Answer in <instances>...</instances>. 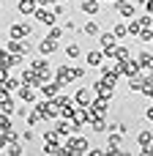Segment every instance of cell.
Masks as SVG:
<instances>
[{
	"label": "cell",
	"instance_id": "obj_45",
	"mask_svg": "<svg viewBox=\"0 0 153 156\" xmlns=\"http://www.w3.org/2000/svg\"><path fill=\"white\" fill-rule=\"evenodd\" d=\"M85 77V69L82 66H74V80H82Z\"/></svg>",
	"mask_w": 153,
	"mask_h": 156
},
{
	"label": "cell",
	"instance_id": "obj_47",
	"mask_svg": "<svg viewBox=\"0 0 153 156\" xmlns=\"http://www.w3.org/2000/svg\"><path fill=\"white\" fill-rule=\"evenodd\" d=\"M57 0H38V5H44V8H49V5H55Z\"/></svg>",
	"mask_w": 153,
	"mask_h": 156
},
{
	"label": "cell",
	"instance_id": "obj_13",
	"mask_svg": "<svg viewBox=\"0 0 153 156\" xmlns=\"http://www.w3.org/2000/svg\"><path fill=\"white\" fill-rule=\"evenodd\" d=\"M74 99H77V104H82V107H90V101L96 99V90H93V88H85V85H82V88L74 93Z\"/></svg>",
	"mask_w": 153,
	"mask_h": 156
},
{
	"label": "cell",
	"instance_id": "obj_2",
	"mask_svg": "<svg viewBox=\"0 0 153 156\" xmlns=\"http://www.w3.org/2000/svg\"><path fill=\"white\" fill-rule=\"evenodd\" d=\"M63 145H66V156H79V154H88L90 151V143L85 137H77V134H71Z\"/></svg>",
	"mask_w": 153,
	"mask_h": 156
},
{
	"label": "cell",
	"instance_id": "obj_12",
	"mask_svg": "<svg viewBox=\"0 0 153 156\" xmlns=\"http://www.w3.org/2000/svg\"><path fill=\"white\" fill-rule=\"evenodd\" d=\"M71 121H74V123H77V126L82 129L85 123H90V121H93V115H90V110H88V107H82V104H77V110H74V115H71Z\"/></svg>",
	"mask_w": 153,
	"mask_h": 156
},
{
	"label": "cell",
	"instance_id": "obj_10",
	"mask_svg": "<svg viewBox=\"0 0 153 156\" xmlns=\"http://www.w3.org/2000/svg\"><path fill=\"white\" fill-rule=\"evenodd\" d=\"M16 96H19L25 104H36V99H38L41 93H38V88H36V85H25V82H22V85H19V90H16Z\"/></svg>",
	"mask_w": 153,
	"mask_h": 156
},
{
	"label": "cell",
	"instance_id": "obj_50",
	"mask_svg": "<svg viewBox=\"0 0 153 156\" xmlns=\"http://www.w3.org/2000/svg\"><path fill=\"white\" fill-rule=\"evenodd\" d=\"M63 3H66V0H63Z\"/></svg>",
	"mask_w": 153,
	"mask_h": 156
},
{
	"label": "cell",
	"instance_id": "obj_24",
	"mask_svg": "<svg viewBox=\"0 0 153 156\" xmlns=\"http://www.w3.org/2000/svg\"><path fill=\"white\" fill-rule=\"evenodd\" d=\"M38 123H44V115H41L36 107H30V112H27V126H30V129H36Z\"/></svg>",
	"mask_w": 153,
	"mask_h": 156
},
{
	"label": "cell",
	"instance_id": "obj_28",
	"mask_svg": "<svg viewBox=\"0 0 153 156\" xmlns=\"http://www.w3.org/2000/svg\"><path fill=\"white\" fill-rule=\"evenodd\" d=\"M82 33H85V36H99V33H101V27H99V22L88 19V22L82 25Z\"/></svg>",
	"mask_w": 153,
	"mask_h": 156
},
{
	"label": "cell",
	"instance_id": "obj_41",
	"mask_svg": "<svg viewBox=\"0 0 153 156\" xmlns=\"http://www.w3.org/2000/svg\"><path fill=\"white\" fill-rule=\"evenodd\" d=\"M140 22H142V27H153V14H145V16H140Z\"/></svg>",
	"mask_w": 153,
	"mask_h": 156
},
{
	"label": "cell",
	"instance_id": "obj_37",
	"mask_svg": "<svg viewBox=\"0 0 153 156\" xmlns=\"http://www.w3.org/2000/svg\"><path fill=\"white\" fill-rule=\"evenodd\" d=\"M3 85H5V88H8L11 93H14V90H19V85H22V80H16V77H8V80H5Z\"/></svg>",
	"mask_w": 153,
	"mask_h": 156
},
{
	"label": "cell",
	"instance_id": "obj_20",
	"mask_svg": "<svg viewBox=\"0 0 153 156\" xmlns=\"http://www.w3.org/2000/svg\"><path fill=\"white\" fill-rule=\"evenodd\" d=\"M104 58H107V55H104V49H90V52L85 55V60H88L93 69H99V66L104 63Z\"/></svg>",
	"mask_w": 153,
	"mask_h": 156
},
{
	"label": "cell",
	"instance_id": "obj_5",
	"mask_svg": "<svg viewBox=\"0 0 153 156\" xmlns=\"http://www.w3.org/2000/svg\"><path fill=\"white\" fill-rule=\"evenodd\" d=\"M118 36L115 33H99V44H101V49H104V55L107 58H112L115 55V49H118Z\"/></svg>",
	"mask_w": 153,
	"mask_h": 156
},
{
	"label": "cell",
	"instance_id": "obj_19",
	"mask_svg": "<svg viewBox=\"0 0 153 156\" xmlns=\"http://www.w3.org/2000/svg\"><path fill=\"white\" fill-rule=\"evenodd\" d=\"M36 8H38V0H19V3H16V11H19L22 16H33Z\"/></svg>",
	"mask_w": 153,
	"mask_h": 156
},
{
	"label": "cell",
	"instance_id": "obj_8",
	"mask_svg": "<svg viewBox=\"0 0 153 156\" xmlns=\"http://www.w3.org/2000/svg\"><path fill=\"white\" fill-rule=\"evenodd\" d=\"M90 115L93 118H107V112H110V99H101V96H96L93 101H90Z\"/></svg>",
	"mask_w": 153,
	"mask_h": 156
},
{
	"label": "cell",
	"instance_id": "obj_30",
	"mask_svg": "<svg viewBox=\"0 0 153 156\" xmlns=\"http://www.w3.org/2000/svg\"><path fill=\"white\" fill-rule=\"evenodd\" d=\"M0 110H3V112H8V115H14V112H16V104H14L11 93H8L5 99H0Z\"/></svg>",
	"mask_w": 153,
	"mask_h": 156
},
{
	"label": "cell",
	"instance_id": "obj_15",
	"mask_svg": "<svg viewBox=\"0 0 153 156\" xmlns=\"http://www.w3.org/2000/svg\"><path fill=\"white\" fill-rule=\"evenodd\" d=\"M19 80H22L25 85H36V88L41 85V77H38V71H36V69H33L30 63L25 66V71H22V77H19Z\"/></svg>",
	"mask_w": 153,
	"mask_h": 156
},
{
	"label": "cell",
	"instance_id": "obj_7",
	"mask_svg": "<svg viewBox=\"0 0 153 156\" xmlns=\"http://www.w3.org/2000/svg\"><path fill=\"white\" fill-rule=\"evenodd\" d=\"M33 19H36V22H41V25H47V27H52V25H55L60 16H57L55 11H49V8L38 5V8H36V14H33Z\"/></svg>",
	"mask_w": 153,
	"mask_h": 156
},
{
	"label": "cell",
	"instance_id": "obj_9",
	"mask_svg": "<svg viewBox=\"0 0 153 156\" xmlns=\"http://www.w3.org/2000/svg\"><path fill=\"white\" fill-rule=\"evenodd\" d=\"M33 33V25L30 22H14L8 27V38H27Z\"/></svg>",
	"mask_w": 153,
	"mask_h": 156
},
{
	"label": "cell",
	"instance_id": "obj_31",
	"mask_svg": "<svg viewBox=\"0 0 153 156\" xmlns=\"http://www.w3.org/2000/svg\"><path fill=\"white\" fill-rule=\"evenodd\" d=\"M137 60H140V66H142V69H153V55H151V52H140V55H137Z\"/></svg>",
	"mask_w": 153,
	"mask_h": 156
},
{
	"label": "cell",
	"instance_id": "obj_4",
	"mask_svg": "<svg viewBox=\"0 0 153 156\" xmlns=\"http://www.w3.org/2000/svg\"><path fill=\"white\" fill-rule=\"evenodd\" d=\"M90 88H93V90H96V96H101V99H110V101L115 99V85H112L107 77H99Z\"/></svg>",
	"mask_w": 153,
	"mask_h": 156
},
{
	"label": "cell",
	"instance_id": "obj_18",
	"mask_svg": "<svg viewBox=\"0 0 153 156\" xmlns=\"http://www.w3.org/2000/svg\"><path fill=\"white\" fill-rule=\"evenodd\" d=\"M38 93H41V99H55L60 93V85L57 82H44V85H38Z\"/></svg>",
	"mask_w": 153,
	"mask_h": 156
},
{
	"label": "cell",
	"instance_id": "obj_11",
	"mask_svg": "<svg viewBox=\"0 0 153 156\" xmlns=\"http://www.w3.org/2000/svg\"><path fill=\"white\" fill-rule=\"evenodd\" d=\"M5 49H8V52H16V55H30L33 47H30L25 38H8V41H5Z\"/></svg>",
	"mask_w": 153,
	"mask_h": 156
},
{
	"label": "cell",
	"instance_id": "obj_16",
	"mask_svg": "<svg viewBox=\"0 0 153 156\" xmlns=\"http://www.w3.org/2000/svg\"><path fill=\"white\" fill-rule=\"evenodd\" d=\"M120 69H123V77H137V74H142V66H140V60H134V58H129L126 63H120Z\"/></svg>",
	"mask_w": 153,
	"mask_h": 156
},
{
	"label": "cell",
	"instance_id": "obj_27",
	"mask_svg": "<svg viewBox=\"0 0 153 156\" xmlns=\"http://www.w3.org/2000/svg\"><path fill=\"white\" fill-rule=\"evenodd\" d=\"M3 154H5V156H22V154H25V148H22V140H19V143H8Z\"/></svg>",
	"mask_w": 153,
	"mask_h": 156
},
{
	"label": "cell",
	"instance_id": "obj_40",
	"mask_svg": "<svg viewBox=\"0 0 153 156\" xmlns=\"http://www.w3.org/2000/svg\"><path fill=\"white\" fill-rule=\"evenodd\" d=\"M33 140H36V134H33V132H30V126H27V129L22 132V143H33Z\"/></svg>",
	"mask_w": 153,
	"mask_h": 156
},
{
	"label": "cell",
	"instance_id": "obj_1",
	"mask_svg": "<svg viewBox=\"0 0 153 156\" xmlns=\"http://www.w3.org/2000/svg\"><path fill=\"white\" fill-rule=\"evenodd\" d=\"M36 110L44 115V121L60 118V104H57V99H41V101H36Z\"/></svg>",
	"mask_w": 153,
	"mask_h": 156
},
{
	"label": "cell",
	"instance_id": "obj_44",
	"mask_svg": "<svg viewBox=\"0 0 153 156\" xmlns=\"http://www.w3.org/2000/svg\"><path fill=\"white\" fill-rule=\"evenodd\" d=\"M63 27H66V33H74V30H77V25H74L71 19H66V22H63Z\"/></svg>",
	"mask_w": 153,
	"mask_h": 156
},
{
	"label": "cell",
	"instance_id": "obj_33",
	"mask_svg": "<svg viewBox=\"0 0 153 156\" xmlns=\"http://www.w3.org/2000/svg\"><path fill=\"white\" fill-rule=\"evenodd\" d=\"M142 44H153V27H142V33L137 36Z\"/></svg>",
	"mask_w": 153,
	"mask_h": 156
},
{
	"label": "cell",
	"instance_id": "obj_23",
	"mask_svg": "<svg viewBox=\"0 0 153 156\" xmlns=\"http://www.w3.org/2000/svg\"><path fill=\"white\" fill-rule=\"evenodd\" d=\"M60 137H63V134L57 132V126H55V129H44V145H57Z\"/></svg>",
	"mask_w": 153,
	"mask_h": 156
},
{
	"label": "cell",
	"instance_id": "obj_25",
	"mask_svg": "<svg viewBox=\"0 0 153 156\" xmlns=\"http://www.w3.org/2000/svg\"><path fill=\"white\" fill-rule=\"evenodd\" d=\"M151 143H153V132H148V129H142V132L137 134V145H140V151H142V148H148Z\"/></svg>",
	"mask_w": 153,
	"mask_h": 156
},
{
	"label": "cell",
	"instance_id": "obj_46",
	"mask_svg": "<svg viewBox=\"0 0 153 156\" xmlns=\"http://www.w3.org/2000/svg\"><path fill=\"white\" fill-rule=\"evenodd\" d=\"M27 112H30V107H19V110H16V115H19V118H27Z\"/></svg>",
	"mask_w": 153,
	"mask_h": 156
},
{
	"label": "cell",
	"instance_id": "obj_17",
	"mask_svg": "<svg viewBox=\"0 0 153 156\" xmlns=\"http://www.w3.org/2000/svg\"><path fill=\"white\" fill-rule=\"evenodd\" d=\"M77 129H79V126H77L71 118H60V121H57V132H60L63 137H71V134H77Z\"/></svg>",
	"mask_w": 153,
	"mask_h": 156
},
{
	"label": "cell",
	"instance_id": "obj_36",
	"mask_svg": "<svg viewBox=\"0 0 153 156\" xmlns=\"http://www.w3.org/2000/svg\"><path fill=\"white\" fill-rule=\"evenodd\" d=\"M63 33H66V27H57V25H52L47 36H49V38H57V41H60V38H63Z\"/></svg>",
	"mask_w": 153,
	"mask_h": 156
},
{
	"label": "cell",
	"instance_id": "obj_38",
	"mask_svg": "<svg viewBox=\"0 0 153 156\" xmlns=\"http://www.w3.org/2000/svg\"><path fill=\"white\" fill-rule=\"evenodd\" d=\"M52 11H55V14H57V16L63 19V16H66V3H63V0H57V3L52 5Z\"/></svg>",
	"mask_w": 153,
	"mask_h": 156
},
{
	"label": "cell",
	"instance_id": "obj_14",
	"mask_svg": "<svg viewBox=\"0 0 153 156\" xmlns=\"http://www.w3.org/2000/svg\"><path fill=\"white\" fill-rule=\"evenodd\" d=\"M38 52H41V55H47V58H49V55H55V52H57V38L44 36V38L38 41Z\"/></svg>",
	"mask_w": 153,
	"mask_h": 156
},
{
	"label": "cell",
	"instance_id": "obj_29",
	"mask_svg": "<svg viewBox=\"0 0 153 156\" xmlns=\"http://www.w3.org/2000/svg\"><path fill=\"white\" fill-rule=\"evenodd\" d=\"M79 55H82V49H79V44H77V41L66 44V58H68V60H77Z\"/></svg>",
	"mask_w": 153,
	"mask_h": 156
},
{
	"label": "cell",
	"instance_id": "obj_3",
	"mask_svg": "<svg viewBox=\"0 0 153 156\" xmlns=\"http://www.w3.org/2000/svg\"><path fill=\"white\" fill-rule=\"evenodd\" d=\"M99 71H101V77H107L112 85H115V82L120 80V74H123V69H120V63H118L115 58H112L110 63H101V66H99Z\"/></svg>",
	"mask_w": 153,
	"mask_h": 156
},
{
	"label": "cell",
	"instance_id": "obj_6",
	"mask_svg": "<svg viewBox=\"0 0 153 156\" xmlns=\"http://www.w3.org/2000/svg\"><path fill=\"white\" fill-rule=\"evenodd\" d=\"M71 80H74V66H71V63H63V66L55 69V82L60 85V90H63Z\"/></svg>",
	"mask_w": 153,
	"mask_h": 156
},
{
	"label": "cell",
	"instance_id": "obj_48",
	"mask_svg": "<svg viewBox=\"0 0 153 156\" xmlns=\"http://www.w3.org/2000/svg\"><path fill=\"white\" fill-rule=\"evenodd\" d=\"M145 118H148V121H153V104L148 107V110H145Z\"/></svg>",
	"mask_w": 153,
	"mask_h": 156
},
{
	"label": "cell",
	"instance_id": "obj_34",
	"mask_svg": "<svg viewBox=\"0 0 153 156\" xmlns=\"http://www.w3.org/2000/svg\"><path fill=\"white\" fill-rule=\"evenodd\" d=\"M140 33H142V22L140 19H131L129 22V36H140Z\"/></svg>",
	"mask_w": 153,
	"mask_h": 156
},
{
	"label": "cell",
	"instance_id": "obj_49",
	"mask_svg": "<svg viewBox=\"0 0 153 156\" xmlns=\"http://www.w3.org/2000/svg\"><path fill=\"white\" fill-rule=\"evenodd\" d=\"M107 3H112V5H118V3H123V0H107Z\"/></svg>",
	"mask_w": 153,
	"mask_h": 156
},
{
	"label": "cell",
	"instance_id": "obj_35",
	"mask_svg": "<svg viewBox=\"0 0 153 156\" xmlns=\"http://www.w3.org/2000/svg\"><path fill=\"white\" fill-rule=\"evenodd\" d=\"M112 33H115L118 38H126V36H129V25H123V22H118V25L112 27Z\"/></svg>",
	"mask_w": 153,
	"mask_h": 156
},
{
	"label": "cell",
	"instance_id": "obj_39",
	"mask_svg": "<svg viewBox=\"0 0 153 156\" xmlns=\"http://www.w3.org/2000/svg\"><path fill=\"white\" fill-rule=\"evenodd\" d=\"M5 137H8V143H19L22 137H19V132H14V126L11 129H5Z\"/></svg>",
	"mask_w": 153,
	"mask_h": 156
},
{
	"label": "cell",
	"instance_id": "obj_26",
	"mask_svg": "<svg viewBox=\"0 0 153 156\" xmlns=\"http://www.w3.org/2000/svg\"><path fill=\"white\" fill-rule=\"evenodd\" d=\"M90 129H93L96 134H104V132L110 129V123H107V118H93V121H90Z\"/></svg>",
	"mask_w": 153,
	"mask_h": 156
},
{
	"label": "cell",
	"instance_id": "obj_22",
	"mask_svg": "<svg viewBox=\"0 0 153 156\" xmlns=\"http://www.w3.org/2000/svg\"><path fill=\"white\" fill-rule=\"evenodd\" d=\"M115 11H118L120 16L131 19V16H134V3H131V0H123V3H118V5H115Z\"/></svg>",
	"mask_w": 153,
	"mask_h": 156
},
{
	"label": "cell",
	"instance_id": "obj_43",
	"mask_svg": "<svg viewBox=\"0 0 153 156\" xmlns=\"http://www.w3.org/2000/svg\"><path fill=\"white\" fill-rule=\"evenodd\" d=\"M142 93H145L148 99H153V82H145V88H142Z\"/></svg>",
	"mask_w": 153,
	"mask_h": 156
},
{
	"label": "cell",
	"instance_id": "obj_21",
	"mask_svg": "<svg viewBox=\"0 0 153 156\" xmlns=\"http://www.w3.org/2000/svg\"><path fill=\"white\" fill-rule=\"evenodd\" d=\"M99 3H101V0H79V8H82V14L96 16V14H99Z\"/></svg>",
	"mask_w": 153,
	"mask_h": 156
},
{
	"label": "cell",
	"instance_id": "obj_32",
	"mask_svg": "<svg viewBox=\"0 0 153 156\" xmlns=\"http://www.w3.org/2000/svg\"><path fill=\"white\" fill-rule=\"evenodd\" d=\"M112 58H115V60H118V63H126V60H129V58H131V52H129V49H126V47H118V49H115V55H112Z\"/></svg>",
	"mask_w": 153,
	"mask_h": 156
},
{
	"label": "cell",
	"instance_id": "obj_42",
	"mask_svg": "<svg viewBox=\"0 0 153 156\" xmlns=\"http://www.w3.org/2000/svg\"><path fill=\"white\" fill-rule=\"evenodd\" d=\"M110 129H115V132H123V134H126V123H123V121H115Z\"/></svg>",
	"mask_w": 153,
	"mask_h": 156
}]
</instances>
